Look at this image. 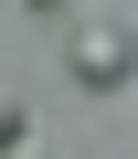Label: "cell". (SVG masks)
<instances>
[{
	"label": "cell",
	"instance_id": "6da1fadb",
	"mask_svg": "<svg viewBox=\"0 0 138 159\" xmlns=\"http://www.w3.org/2000/svg\"><path fill=\"white\" fill-rule=\"evenodd\" d=\"M64 64H75V85H127V74H138V32L127 21H96V32H75Z\"/></svg>",
	"mask_w": 138,
	"mask_h": 159
},
{
	"label": "cell",
	"instance_id": "7a4b0ae2",
	"mask_svg": "<svg viewBox=\"0 0 138 159\" xmlns=\"http://www.w3.org/2000/svg\"><path fill=\"white\" fill-rule=\"evenodd\" d=\"M21 138H32V117H21V96H11V85H0V159H11Z\"/></svg>",
	"mask_w": 138,
	"mask_h": 159
},
{
	"label": "cell",
	"instance_id": "3957f363",
	"mask_svg": "<svg viewBox=\"0 0 138 159\" xmlns=\"http://www.w3.org/2000/svg\"><path fill=\"white\" fill-rule=\"evenodd\" d=\"M11 159H53V148H32V138H21V148H11Z\"/></svg>",
	"mask_w": 138,
	"mask_h": 159
},
{
	"label": "cell",
	"instance_id": "277c9868",
	"mask_svg": "<svg viewBox=\"0 0 138 159\" xmlns=\"http://www.w3.org/2000/svg\"><path fill=\"white\" fill-rule=\"evenodd\" d=\"M32 11H64V0H32Z\"/></svg>",
	"mask_w": 138,
	"mask_h": 159
}]
</instances>
